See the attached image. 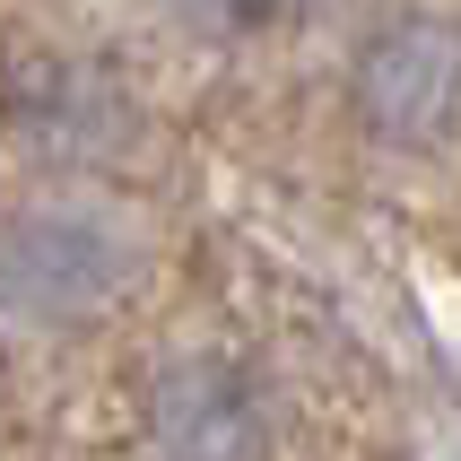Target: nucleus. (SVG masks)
<instances>
[{
  "instance_id": "obj_1",
  "label": "nucleus",
  "mask_w": 461,
  "mask_h": 461,
  "mask_svg": "<svg viewBox=\"0 0 461 461\" xmlns=\"http://www.w3.org/2000/svg\"><path fill=\"white\" fill-rule=\"evenodd\" d=\"M140 279V235L113 209H9L0 218V322L78 331L113 313Z\"/></svg>"
},
{
  "instance_id": "obj_4",
  "label": "nucleus",
  "mask_w": 461,
  "mask_h": 461,
  "mask_svg": "<svg viewBox=\"0 0 461 461\" xmlns=\"http://www.w3.org/2000/svg\"><path fill=\"white\" fill-rule=\"evenodd\" d=\"M183 26H209V35H261V26H279L296 0H166Z\"/></svg>"
},
{
  "instance_id": "obj_2",
  "label": "nucleus",
  "mask_w": 461,
  "mask_h": 461,
  "mask_svg": "<svg viewBox=\"0 0 461 461\" xmlns=\"http://www.w3.org/2000/svg\"><path fill=\"white\" fill-rule=\"evenodd\" d=\"M357 113L384 149L436 157L461 140V26L453 18H392L357 52Z\"/></svg>"
},
{
  "instance_id": "obj_3",
  "label": "nucleus",
  "mask_w": 461,
  "mask_h": 461,
  "mask_svg": "<svg viewBox=\"0 0 461 461\" xmlns=\"http://www.w3.org/2000/svg\"><path fill=\"white\" fill-rule=\"evenodd\" d=\"M149 418L166 461H270V401L235 357H175Z\"/></svg>"
}]
</instances>
